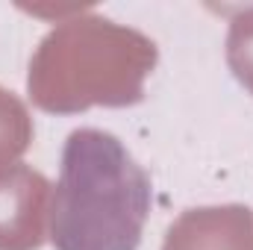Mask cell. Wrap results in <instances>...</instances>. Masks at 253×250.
Listing matches in <instances>:
<instances>
[{"label":"cell","instance_id":"1","mask_svg":"<svg viewBox=\"0 0 253 250\" xmlns=\"http://www.w3.org/2000/svg\"><path fill=\"white\" fill-rule=\"evenodd\" d=\"M156 62L159 47L141 30L97 12H77L39 42L27 94L50 115H77L91 106L124 109L144 100V80Z\"/></svg>","mask_w":253,"mask_h":250},{"label":"cell","instance_id":"4","mask_svg":"<svg viewBox=\"0 0 253 250\" xmlns=\"http://www.w3.org/2000/svg\"><path fill=\"white\" fill-rule=\"evenodd\" d=\"M162 250H253V209L242 203L186 209L168 227Z\"/></svg>","mask_w":253,"mask_h":250},{"label":"cell","instance_id":"5","mask_svg":"<svg viewBox=\"0 0 253 250\" xmlns=\"http://www.w3.org/2000/svg\"><path fill=\"white\" fill-rule=\"evenodd\" d=\"M33 141V115L27 103L0 85V168L15 165Z\"/></svg>","mask_w":253,"mask_h":250},{"label":"cell","instance_id":"6","mask_svg":"<svg viewBox=\"0 0 253 250\" xmlns=\"http://www.w3.org/2000/svg\"><path fill=\"white\" fill-rule=\"evenodd\" d=\"M227 65L233 77L253 94V6H242L230 18Z\"/></svg>","mask_w":253,"mask_h":250},{"label":"cell","instance_id":"3","mask_svg":"<svg viewBox=\"0 0 253 250\" xmlns=\"http://www.w3.org/2000/svg\"><path fill=\"white\" fill-rule=\"evenodd\" d=\"M50 180L24 165L0 168V250H39L47 242Z\"/></svg>","mask_w":253,"mask_h":250},{"label":"cell","instance_id":"2","mask_svg":"<svg viewBox=\"0 0 253 250\" xmlns=\"http://www.w3.org/2000/svg\"><path fill=\"white\" fill-rule=\"evenodd\" d=\"M150 200V177L112 132L74 129L50 203V242L56 250H138Z\"/></svg>","mask_w":253,"mask_h":250}]
</instances>
